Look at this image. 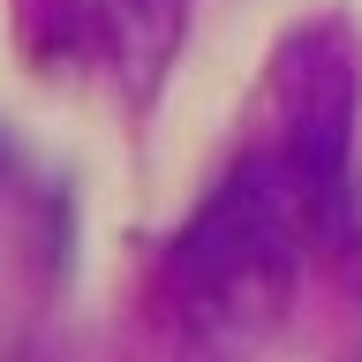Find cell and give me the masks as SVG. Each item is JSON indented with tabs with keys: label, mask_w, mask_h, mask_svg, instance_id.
Wrapping results in <instances>:
<instances>
[{
	"label": "cell",
	"mask_w": 362,
	"mask_h": 362,
	"mask_svg": "<svg viewBox=\"0 0 362 362\" xmlns=\"http://www.w3.org/2000/svg\"><path fill=\"white\" fill-rule=\"evenodd\" d=\"M317 197L287 151H257L197 204V219L174 234V279L197 317H257L287 294L302 264V234Z\"/></svg>",
	"instance_id": "obj_1"
},
{
	"label": "cell",
	"mask_w": 362,
	"mask_h": 362,
	"mask_svg": "<svg viewBox=\"0 0 362 362\" xmlns=\"http://www.w3.org/2000/svg\"><path fill=\"white\" fill-rule=\"evenodd\" d=\"M279 106H287V158L310 181L317 219L339 226V211H347V151H355V113H362V61L339 23H310V30L287 38Z\"/></svg>",
	"instance_id": "obj_2"
},
{
	"label": "cell",
	"mask_w": 362,
	"mask_h": 362,
	"mask_svg": "<svg viewBox=\"0 0 362 362\" xmlns=\"http://www.w3.org/2000/svg\"><path fill=\"white\" fill-rule=\"evenodd\" d=\"M98 30H106L121 90L144 106V98H158L181 38H189V0H98Z\"/></svg>",
	"instance_id": "obj_3"
},
{
	"label": "cell",
	"mask_w": 362,
	"mask_h": 362,
	"mask_svg": "<svg viewBox=\"0 0 362 362\" xmlns=\"http://www.w3.org/2000/svg\"><path fill=\"white\" fill-rule=\"evenodd\" d=\"M0 166H8V136H0Z\"/></svg>",
	"instance_id": "obj_4"
}]
</instances>
